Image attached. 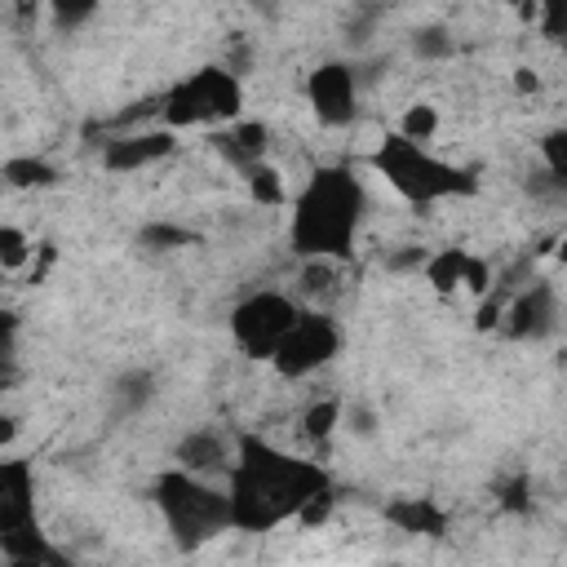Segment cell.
Segmentation results:
<instances>
[{
    "label": "cell",
    "mask_w": 567,
    "mask_h": 567,
    "mask_svg": "<svg viewBox=\"0 0 567 567\" xmlns=\"http://www.w3.org/2000/svg\"><path fill=\"white\" fill-rule=\"evenodd\" d=\"M328 492V474L301 456H284L261 439L239 443V461L230 470V514L244 532H270L284 518H301V509Z\"/></svg>",
    "instance_id": "obj_1"
},
{
    "label": "cell",
    "mask_w": 567,
    "mask_h": 567,
    "mask_svg": "<svg viewBox=\"0 0 567 567\" xmlns=\"http://www.w3.org/2000/svg\"><path fill=\"white\" fill-rule=\"evenodd\" d=\"M363 186L346 168H319L306 190L292 204V252L310 261H332L346 257L354 244V230L363 221Z\"/></svg>",
    "instance_id": "obj_2"
},
{
    "label": "cell",
    "mask_w": 567,
    "mask_h": 567,
    "mask_svg": "<svg viewBox=\"0 0 567 567\" xmlns=\"http://www.w3.org/2000/svg\"><path fill=\"white\" fill-rule=\"evenodd\" d=\"M155 505L164 509V523L182 549H195L213 540L217 532L235 527L230 492H217L199 474H186V470H164L155 478Z\"/></svg>",
    "instance_id": "obj_3"
},
{
    "label": "cell",
    "mask_w": 567,
    "mask_h": 567,
    "mask_svg": "<svg viewBox=\"0 0 567 567\" xmlns=\"http://www.w3.org/2000/svg\"><path fill=\"white\" fill-rule=\"evenodd\" d=\"M372 164H377V173H381L403 199H412V204H439V199H452V195L474 190V177H470V173L443 164L439 155H430L425 146L408 142V137H399V133L377 146Z\"/></svg>",
    "instance_id": "obj_4"
},
{
    "label": "cell",
    "mask_w": 567,
    "mask_h": 567,
    "mask_svg": "<svg viewBox=\"0 0 567 567\" xmlns=\"http://www.w3.org/2000/svg\"><path fill=\"white\" fill-rule=\"evenodd\" d=\"M239 102H244L239 75L226 71V66H204V71H195L190 80H182V84L164 97V120H168L173 128H186V124H217V120H235V115H239Z\"/></svg>",
    "instance_id": "obj_5"
},
{
    "label": "cell",
    "mask_w": 567,
    "mask_h": 567,
    "mask_svg": "<svg viewBox=\"0 0 567 567\" xmlns=\"http://www.w3.org/2000/svg\"><path fill=\"white\" fill-rule=\"evenodd\" d=\"M301 319V306L284 292H252L235 306L230 315V332L235 346L252 359H275V350L284 346V337L292 332V323Z\"/></svg>",
    "instance_id": "obj_6"
},
{
    "label": "cell",
    "mask_w": 567,
    "mask_h": 567,
    "mask_svg": "<svg viewBox=\"0 0 567 567\" xmlns=\"http://www.w3.org/2000/svg\"><path fill=\"white\" fill-rule=\"evenodd\" d=\"M337 350H341L337 323H332L328 315H319V310H301V319L292 323V332L284 337V346L275 350L270 363L279 368V377L297 381V377H310V372H319L323 363H332Z\"/></svg>",
    "instance_id": "obj_7"
},
{
    "label": "cell",
    "mask_w": 567,
    "mask_h": 567,
    "mask_svg": "<svg viewBox=\"0 0 567 567\" xmlns=\"http://www.w3.org/2000/svg\"><path fill=\"white\" fill-rule=\"evenodd\" d=\"M310 106L323 124H350L354 120V71L341 62H323L310 71Z\"/></svg>",
    "instance_id": "obj_8"
},
{
    "label": "cell",
    "mask_w": 567,
    "mask_h": 567,
    "mask_svg": "<svg viewBox=\"0 0 567 567\" xmlns=\"http://www.w3.org/2000/svg\"><path fill=\"white\" fill-rule=\"evenodd\" d=\"M554 319H558V297L549 284H532L523 292L509 297V310H505V332L514 341H540L545 332H554Z\"/></svg>",
    "instance_id": "obj_9"
},
{
    "label": "cell",
    "mask_w": 567,
    "mask_h": 567,
    "mask_svg": "<svg viewBox=\"0 0 567 567\" xmlns=\"http://www.w3.org/2000/svg\"><path fill=\"white\" fill-rule=\"evenodd\" d=\"M35 523V478L27 461H4L0 465V532Z\"/></svg>",
    "instance_id": "obj_10"
},
{
    "label": "cell",
    "mask_w": 567,
    "mask_h": 567,
    "mask_svg": "<svg viewBox=\"0 0 567 567\" xmlns=\"http://www.w3.org/2000/svg\"><path fill=\"white\" fill-rule=\"evenodd\" d=\"M173 151V133H133V137H120L106 146V168L115 173H133V168H146L155 159H164Z\"/></svg>",
    "instance_id": "obj_11"
},
{
    "label": "cell",
    "mask_w": 567,
    "mask_h": 567,
    "mask_svg": "<svg viewBox=\"0 0 567 567\" xmlns=\"http://www.w3.org/2000/svg\"><path fill=\"white\" fill-rule=\"evenodd\" d=\"M226 461H230V452H226L221 434H213V430H195L177 443V470H186V474L204 478V474L226 470Z\"/></svg>",
    "instance_id": "obj_12"
},
{
    "label": "cell",
    "mask_w": 567,
    "mask_h": 567,
    "mask_svg": "<svg viewBox=\"0 0 567 567\" xmlns=\"http://www.w3.org/2000/svg\"><path fill=\"white\" fill-rule=\"evenodd\" d=\"M266 137H270V133H266L261 120H239V124H235L226 137H217V142H221V151L248 173L252 164H261V155H266Z\"/></svg>",
    "instance_id": "obj_13"
},
{
    "label": "cell",
    "mask_w": 567,
    "mask_h": 567,
    "mask_svg": "<svg viewBox=\"0 0 567 567\" xmlns=\"http://www.w3.org/2000/svg\"><path fill=\"white\" fill-rule=\"evenodd\" d=\"M0 549L9 554V563H66V558L40 536L35 523L13 527V532H0Z\"/></svg>",
    "instance_id": "obj_14"
},
{
    "label": "cell",
    "mask_w": 567,
    "mask_h": 567,
    "mask_svg": "<svg viewBox=\"0 0 567 567\" xmlns=\"http://www.w3.org/2000/svg\"><path fill=\"white\" fill-rule=\"evenodd\" d=\"M465 270H470V252L465 248H443L425 261V279L434 292H456L465 284Z\"/></svg>",
    "instance_id": "obj_15"
},
{
    "label": "cell",
    "mask_w": 567,
    "mask_h": 567,
    "mask_svg": "<svg viewBox=\"0 0 567 567\" xmlns=\"http://www.w3.org/2000/svg\"><path fill=\"white\" fill-rule=\"evenodd\" d=\"M390 523H399L403 532H443V514L425 501V496H412V501H394L390 505Z\"/></svg>",
    "instance_id": "obj_16"
},
{
    "label": "cell",
    "mask_w": 567,
    "mask_h": 567,
    "mask_svg": "<svg viewBox=\"0 0 567 567\" xmlns=\"http://www.w3.org/2000/svg\"><path fill=\"white\" fill-rule=\"evenodd\" d=\"M4 182L9 186H22V190L53 186L58 182V168L49 159H35V155H13V159H4Z\"/></svg>",
    "instance_id": "obj_17"
},
{
    "label": "cell",
    "mask_w": 567,
    "mask_h": 567,
    "mask_svg": "<svg viewBox=\"0 0 567 567\" xmlns=\"http://www.w3.org/2000/svg\"><path fill=\"white\" fill-rule=\"evenodd\" d=\"M137 244L151 248V252H168V248L195 244V230H186V226H177V221H151V226H142Z\"/></svg>",
    "instance_id": "obj_18"
},
{
    "label": "cell",
    "mask_w": 567,
    "mask_h": 567,
    "mask_svg": "<svg viewBox=\"0 0 567 567\" xmlns=\"http://www.w3.org/2000/svg\"><path fill=\"white\" fill-rule=\"evenodd\" d=\"M439 133V111L434 106H425V102H416V106H408L403 111V124H399V137H408V142H416V146H425L430 137Z\"/></svg>",
    "instance_id": "obj_19"
},
{
    "label": "cell",
    "mask_w": 567,
    "mask_h": 567,
    "mask_svg": "<svg viewBox=\"0 0 567 567\" xmlns=\"http://www.w3.org/2000/svg\"><path fill=\"white\" fill-rule=\"evenodd\" d=\"M244 177H248V195H252L257 204H266V208L284 204V177H279L270 164H252Z\"/></svg>",
    "instance_id": "obj_20"
},
{
    "label": "cell",
    "mask_w": 567,
    "mask_h": 567,
    "mask_svg": "<svg viewBox=\"0 0 567 567\" xmlns=\"http://www.w3.org/2000/svg\"><path fill=\"white\" fill-rule=\"evenodd\" d=\"M540 155H545L549 177L567 186V128H549L545 142H540Z\"/></svg>",
    "instance_id": "obj_21"
},
{
    "label": "cell",
    "mask_w": 567,
    "mask_h": 567,
    "mask_svg": "<svg viewBox=\"0 0 567 567\" xmlns=\"http://www.w3.org/2000/svg\"><path fill=\"white\" fill-rule=\"evenodd\" d=\"M341 416H346V412H341V403H337V399H323V403H315V408L306 412V421H301V425H306V434H310V439H328V434L337 430V421H341Z\"/></svg>",
    "instance_id": "obj_22"
},
{
    "label": "cell",
    "mask_w": 567,
    "mask_h": 567,
    "mask_svg": "<svg viewBox=\"0 0 567 567\" xmlns=\"http://www.w3.org/2000/svg\"><path fill=\"white\" fill-rule=\"evenodd\" d=\"M27 257H31V239L18 226H0V266L4 270H18Z\"/></svg>",
    "instance_id": "obj_23"
},
{
    "label": "cell",
    "mask_w": 567,
    "mask_h": 567,
    "mask_svg": "<svg viewBox=\"0 0 567 567\" xmlns=\"http://www.w3.org/2000/svg\"><path fill=\"white\" fill-rule=\"evenodd\" d=\"M412 49H416L421 58H447L456 44H452V35H447L443 27H425V31L412 35Z\"/></svg>",
    "instance_id": "obj_24"
},
{
    "label": "cell",
    "mask_w": 567,
    "mask_h": 567,
    "mask_svg": "<svg viewBox=\"0 0 567 567\" xmlns=\"http://www.w3.org/2000/svg\"><path fill=\"white\" fill-rule=\"evenodd\" d=\"M115 399H120L124 408L146 403V399H151V372H128V377L115 385Z\"/></svg>",
    "instance_id": "obj_25"
},
{
    "label": "cell",
    "mask_w": 567,
    "mask_h": 567,
    "mask_svg": "<svg viewBox=\"0 0 567 567\" xmlns=\"http://www.w3.org/2000/svg\"><path fill=\"white\" fill-rule=\"evenodd\" d=\"M346 430L359 434V439H368V434L377 430V412H372L368 403H350V408H346Z\"/></svg>",
    "instance_id": "obj_26"
},
{
    "label": "cell",
    "mask_w": 567,
    "mask_h": 567,
    "mask_svg": "<svg viewBox=\"0 0 567 567\" xmlns=\"http://www.w3.org/2000/svg\"><path fill=\"white\" fill-rule=\"evenodd\" d=\"M540 27L545 35H567V0H549L540 9Z\"/></svg>",
    "instance_id": "obj_27"
},
{
    "label": "cell",
    "mask_w": 567,
    "mask_h": 567,
    "mask_svg": "<svg viewBox=\"0 0 567 567\" xmlns=\"http://www.w3.org/2000/svg\"><path fill=\"white\" fill-rule=\"evenodd\" d=\"M97 9L93 4H53V22L58 27H80L84 18H93Z\"/></svg>",
    "instance_id": "obj_28"
},
{
    "label": "cell",
    "mask_w": 567,
    "mask_h": 567,
    "mask_svg": "<svg viewBox=\"0 0 567 567\" xmlns=\"http://www.w3.org/2000/svg\"><path fill=\"white\" fill-rule=\"evenodd\" d=\"M487 284H492V279H487V261H478V257H470V270H465V288L483 297V292H487Z\"/></svg>",
    "instance_id": "obj_29"
},
{
    "label": "cell",
    "mask_w": 567,
    "mask_h": 567,
    "mask_svg": "<svg viewBox=\"0 0 567 567\" xmlns=\"http://www.w3.org/2000/svg\"><path fill=\"white\" fill-rule=\"evenodd\" d=\"M505 505H509V509H527V483H523V478L505 487Z\"/></svg>",
    "instance_id": "obj_30"
},
{
    "label": "cell",
    "mask_w": 567,
    "mask_h": 567,
    "mask_svg": "<svg viewBox=\"0 0 567 567\" xmlns=\"http://www.w3.org/2000/svg\"><path fill=\"white\" fill-rule=\"evenodd\" d=\"M514 84H518L523 93H532V89H536V75H532L527 66H518V75H514Z\"/></svg>",
    "instance_id": "obj_31"
},
{
    "label": "cell",
    "mask_w": 567,
    "mask_h": 567,
    "mask_svg": "<svg viewBox=\"0 0 567 567\" xmlns=\"http://www.w3.org/2000/svg\"><path fill=\"white\" fill-rule=\"evenodd\" d=\"M9 567H66V563H9Z\"/></svg>",
    "instance_id": "obj_32"
},
{
    "label": "cell",
    "mask_w": 567,
    "mask_h": 567,
    "mask_svg": "<svg viewBox=\"0 0 567 567\" xmlns=\"http://www.w3.org/2000/svg\"><path fill=\"white\" fill-rule=\"evenodd\" d=\"M558 252H563V257H567V239H563V248H558Z\"/></svg>",
    "instance_id": "obj_33"
}]
</instances>
